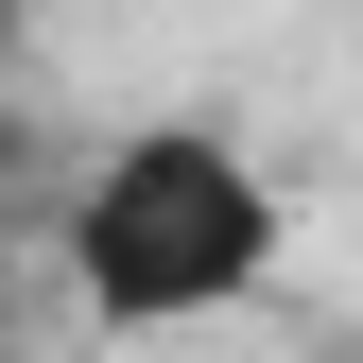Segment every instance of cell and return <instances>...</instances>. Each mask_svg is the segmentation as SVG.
<instances>
[{
    "instance_id": "6da1fadb",
    "label": "cell",
    "mask_w": 363,
    "mask_h": 363,
    "mask_svg": "<svg viewBox=\"0 0 363 363\" xmlns=\"http://www.w3.org/2000/svg\"><path fill=\"white\" fill-rule=\"evenodd\" d=\"M277 259H294V191L225 121H121L52 208V277H69V311L104 346L225 329V311L277 294Z\"/></svg>"
}]
</instances>
